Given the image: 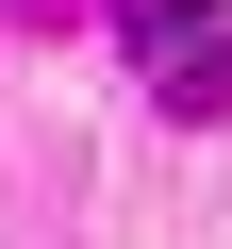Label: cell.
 Here are the masks:
<instances>
[{
  "label": "cell",
  "mask_w": 232,
  "mask_h": 249,
  "mask_svg": "<svg viewBox=\"0 0 232 249\" xmlns=\"http://www.w3.org/2000/svg\"><path fill=\"white\" fill-rule=\"evenodd\" d=\"M133 67H149V100H166V116H232V17H199V0H182Z\"/></svg>",
  "instance_id": "cell-1"
}]
</instances>
